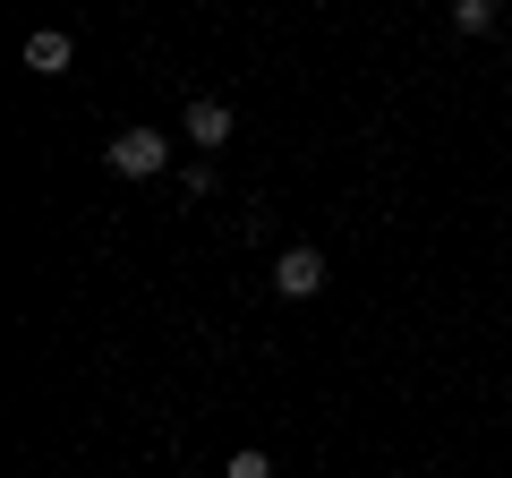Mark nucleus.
<instances>
[{"label": "nucleus", "instance_id": "nucleus-1", "mask_svg": "<svg viewBox=\"0 0 512 478\" xmlns=\"http://www.w3.org/2000/svg\"><path fill=\"white\" fill-rule=\"evenodd\" d=\"M103 163L120 171V180H163V171H171V137L163 129H120L103 146Z\"/></svg>", "mask_w": 512, "mask_h": 478}, {"label": "nucleus", "instance_id": "nucleus-2", "mask_svg": "<svg viewBox=\"0 0 512 478\" xmlns=\"http://www.w3.org/2000/svg\"><path fill=\"white\" fill-rule=\"evenodd\" d=\"M274 291L282 299H316L325 291V248H282L274 257Z\"/></svg>", "mask_w": 512, "mask_h": 478}, {"label": "nucleus", "instance_id": "nucleus-3", "mask_svg": "<svg viewBox=\"0 0 512 478\" xmlns=\"http://www.w3.org/2000/svg\"><path fill=\"white\" fill-rule=\"evenodd\" d=\"M69 60H77V43L60 35V26H43V35H26V69H35V77H69Z\"/></svg>", "mask_w": 512, "mask_h": 478}, {"label": "nucleus", "instance_id": "nucleus-4", "mask_svg": "<svg viewBox=\"0 0 512 478\" xmlns=\"http://www.w3.org/2000/svg\"><path fill=\"white\" fill-rule=\"evenodd\" d=\"M222 137H231V103H214V94L188 103V146H222Z\"/></svg>", "mask_w": 512, "mask_h": 478}, {"label": "nucleus", "instance_id": "nucleus-5", "mask_svg": "<svg viewBox=\"0 0 512 478\" xmlns=\"http://www.w3.org/2000/svg\"><path fill=\"white\" fill-rule=\"evenodd\" d=\"M453 35H495V0H453Z\"/></svg>", "mask_w": 512, "mask_h": 478}, {"label": "nucleus", "instance_id": "nucleus-6", "mask_svg": "<svg viewBox=\"0 0 512 478\" xmlns=\"http://www.w3.org/2000/svg\"><path fill=\"white\" fill-rule=\"evenodd\" d=\"M222 478H274V461H265V453L248 444V453H231V461H222Z\"/></svg>", "mask_w": 512, "mask_h": 478}]
</instances>
